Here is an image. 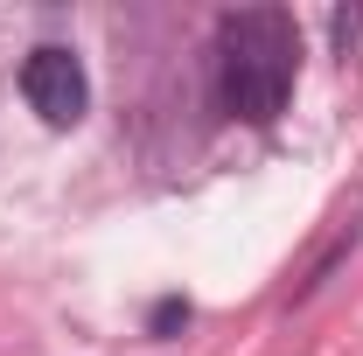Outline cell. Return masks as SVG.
<instances>
[{
    "label": "cell",
    "mask_w": 363,
    "mask_h": 356,
    "mask_svg": "<svg viewBox=\"0 0 363 356\" xmlns=\"http://www.w3.org/2000/svg\"><path fill=\"white\" fill-rule=\"evenodd\" d=\"M301 77V28L286 7H238L217 21V112L272 126Z\"/></svg>",
    "instance_id": "6da1fadb"
},
{
    "label": "cell",
    "mask_w": 363,
    "mask_h": 356,
    "mask_svg": "<svg viewBox=\"0 0 363 356\" xmlns=\"http://www.w3.org/2000/svg\"><path fill=\"white\" fill-rule=\"evenodd\" d=\"M182 321H189V301H161L147 328H154V335H168V328H182Z\"/></svg>",
    "instance_id": "3957f363"
},
{
    "label": "cell",
    "mask_w": 363,
    "mask_h": 356,
    "mask_svg": "<svg viewBox=\"0 0 363 356\" xmlns=\"http://www.w3.org/2000/svg\"><path fill=\"white\" fill-rule=\"evenodd\" d=\"M21 98H28V112L56 126V133H70L77 119L91 112V77H84V56L70 43H35L21 56Z\"/></svg>",
    "instance_id": "7a4b0ae2"
}]
</instances>
